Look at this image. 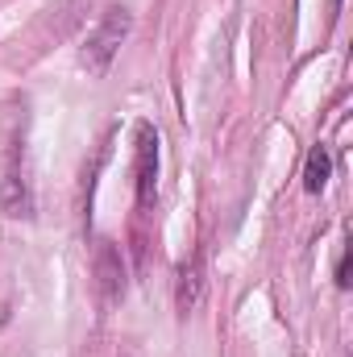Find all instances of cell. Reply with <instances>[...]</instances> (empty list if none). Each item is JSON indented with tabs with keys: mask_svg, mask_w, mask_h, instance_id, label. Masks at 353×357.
I'll list each match as a JSON object with an SVG mask.
<instances>
[{
	"mask_svg": "<svg viewBox=\"0 0 353 357\" xmlns=\"http://www.w3.org/2000/svg\"><path fill=\"white\" fill-rule=\"evenodd\" d=\"M200 291H204V274H200V262H187V266H179V287H175L179 312H191V307L200 303Z\"/></svg>",
	"mask_w": 353,
	"mask_h": 357,
	"instance_id": "5",
	"label": "cell"
},
{
	"mask_svg": "<svg viewBox=\"0 0 353 357\" xmlns=\"http://www.w3.org/2000/svg\"><path fill=\"white\" fill-rule=\"evenodd\" d=\"M329 175H333V158H329L324 146H316V150L308 154V162H303V187H308L312 195H320L324 183H329Z\"/></svg>",
	"mask_w": 353,
	"mask_h": 357,
	"instance_id": "6",
	"label": "cell"
},
{
	"mask_svg": "<svg viewBox=\"0 0 353 357\" xmlns=\"http://www.w3.org/2000/svg\"><path fill=\"white\" fill-rule=\"evenodd\" d=\"M337 287H350V250H341V262H337Z\"/></svg>",
	"mask_w": 353,
	"mask_h": 357,
	"instance_id": "7",
	"label": "cell"
},
{
	"mask_svg": "<svg viewBox=\"0 0 353 357\" xmlns=\"http://www.w3.org/2000/svg\"><path fill=\"white\" fill-rule=\"evenodd\" d=\"M96 287H100V299L108 307L121 303V295H125V262H121V250L112 241L96 245Z\"/></svg>",
	"mask_w": 353,
	"mask_h": 357,
	"instance_id": "4",
	"label": "cell"
},
{
	"mask_svg": "<svg viewBox=\"0 0 353 357\" xmlns=\"http://www.w3.org/2000/svg\"><path fill=\"white\" fill-rule=\"evenodd\" d=\"M0 208H4V216H29L33 212V195H29V178H25V133L8 137L4 178H0Z\"/></svg>",
	"mask_w": 353,
	"mask_h": 357,
	"instance_id": "2",
	"label": "cell"
},
{
	"mask_svg": "<svg viewBox=\"0 0 353 357\" xmlns=\"http://www.w3.org/2000/svg\"><path fill=\"white\" fill-rule=\"evenodd\" d=\"M129 29H133V13H129V8H121V4H112V8L96 21V29L88 33L84 50H80L84 67H88V71H96V75H104V71H108V63L117 59L121 42L129 38Z\"/></svg>",
	"mask_w": 353,
	"mask_h": 357,
	"instance_id": "1",
	"label": "cell"
},
{
	"mask_svg": "<svg viewBox=\"0 0 353 357\" xmlns=\"http://www.w3.org/2000/svg\"><path fill=\"white\" fill-rule=\"evenodd\" d=\"M158 129L150 121H137V146H133V183H137V204L150 208L158 191Z\"/></svg>",
	"mask_w": 353,
	"mask_h": 357,
	"instance_id": "3",
	"label": "cell"
}]
</instances>
